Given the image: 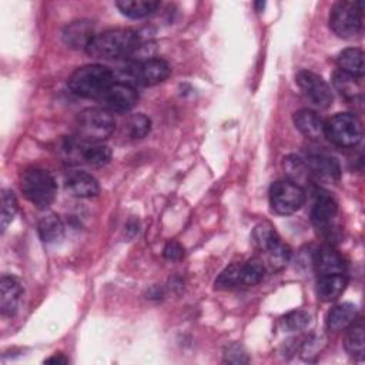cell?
Listing matches in <instances>:
<instances>
[{"mask_svg":"<svg viewBox=\"0 0 365 365\" xmlns=\"http://www.w3.org/2000/svg\"><path fill=\"white\" fill-rule=\"evenodd\" d=\"M140 48V36L130 29H114L96 34L87 53L96 58H123L133 56Z\"/></svg>","mask_w":365,"mask_h":365,"instance_id":"6da1fadb","label":"cell"},{"mask_svg":"<svg viewBox=\"0 0 365 365\" xmlns=\"http://www.w3.org/2000/svg\"><path fill=\"white\" fill-rule=\"evenodd\" d=\"M114 83L113 71L103 64H87L78 67L68 77V88L84 98L103 97Z\"/></svg>","mask_w":365,"mask_h":365,"instance_id":"7a4b0ae2","label":"cell"},{"mask_svg":"<svg viewBox=\"0 0 365 365\" xmlns=\"http://www.w3.org/2000/svg\"><path fill=\"white\" fill-rule=\"evenodd\" d=\"M24 197L37 208H47L56 198L57 184L50 171L38 167L27 168L20 180Z\"/></svg>","mask_w":365,"mask_h":365,"instance_id":"3957f363","label":"cell"},{"mask_svg":"<svg viewBox=\"0 0 365 365\" xmlns=\"http://www.w3.org/2000/svg\"><path fill=\"white\" fill-rule=\"evenodd\" d=\"M115 123L108 110L100 107L86 108L78 114L77 133L83 141L103 143L114 131Z\"/></svg>","mask_w":365,"mask_h":365,"instance_id":"277c9868","label":"cell"},{"mask_svg":"<svg viewBox=\"0 0 365 365\" xmlns=\"http://www.w3.org/2000/svg\"><path fill=\"white\" fill-rule=\"evenodd\" d=\"M364 1H338L334 4L329 14L331 30L342 38H352L362 29Z\"/></svg>","mask_w":365,"mask_h":365,"instance_id":"5b68a950","label":"cell"},{"mask_svg":"<svg viewBox=\"0 0 365 365\" xmlns=\"http://www.w3.org/2000/svg\"><path fill=\"white\" fill-rule=\"evenodd\" d=\"M324 134L338 147H355L362 140V123L352 113H338L325 123Z\"/></svg>","mask_w":365,"mask_h":365,"instance_id":"8992f818","label":"cell"},{"mask_svg":"<svg viewBox=\"0 0 365 365\" xmlns=\"http://www.w3.org/2000/svg\"><path fill=\"white\" fill-rule=\"evenodd\" d=\"M305 202V191L298 184L289 180L275 181L269 188L271 208L281 215H288L298 211Z\"/></svg>","mask_w":365,"mask_h":365,"instance_id":"52a82bcc","label":"cell"},{"mask_svg":"<svg viewBox=\"0 0 365 365\" xmlns=\"http://www.w3.org/2000/svg\"><path fill=\"white\" fill-rule=\"evenodd\" d=\"M297 84L301 88L302 94L317 107L319 108H327L332 104V91L329 88V86L327 84V81L309 71V70H301L298 71L297 77Z\"/></svg>","mask_w":365,"mask_h":365,"instance_id":"ba28073f","label":"cell"},{"mask_svg":"<svg viewBox=\"0 0 365 365\" xmlns=\"http://www.w3.org/2000/svg\"><path fill=\"white\" fill-rule=\"evenodd\" d=\"M170 66L163 58H144L128 70V77L138 86H155L170 76Z\"/></svg>","mask_w":365,"mask_h":365,"instance_id":"9c48e42d","label":"cell"},{"mask_svg":"<svg viewBox=\"0 0 365 365\" xmlns=\"http://www.w3.org/2000/svg\"><path fill=\"white\" fill-rule=\"evenodd\" d=\"M336 212L338 205L334 197L324 190H317L311 207V221L314 227L321 232H329L336 217Z\"/></svg>","mask_w":365,"mask_h":365,"instance_id":"30bf717a","label":"cell"},{"mask_svg":"<svg viewBox=\"0 0 365 365\" xmlns=\"http://www.w3.org/2000/svg\"><path fill=\"white\" fill-rule=\"evenodd\" d=\"M103 100L111 111L125 113L130 111L138 101V93L130 83L114 81L104 93Z\"/></svg>","mask_w":365,"mask_h":365,"instance_id":"8fae6325","label":"cell"},{"mask_svg":"<svg viewBox=\"0 0 365 365\" xmlns=\"http://www.w3.org/2000/svg\"><path fill=\"white\" fill-rule=\"evenodd\" d=\"M312 177L325 181L335 182L341 177V168L338 161L324 151H309L305 160Z\"/></svg>","mask_w":365,"mask_h":365,"instance_id":"7c38bea8","label":"cell"},{"mask_svg":"<svg viewBox=\"0 0 365 365\" xmlns=\"http://www.w3.org/2000/svg\"><path fill=\"white\" fill-rule=\"evenodd\" d=\"M23 297L21 282L14 275H3L0 279V311L4 317H13Z\"/></svg>","mask_w":365,"mask_h":365,"instance_id":"4fadbf2b","label":"cell"},{"mask_svg":"<svg viewBox=\"0 0 365 365\" xmlns=\"http://www.w3.org/2000/svg\"><path fill=\"white\" fill-rule=\"evenodd\" d=\"M94 24L90 20H76L67 24L63 30V41L67 47L74 50H87L94 38Z\"/></svg>","mask_w":365,"mask_h":365,"instance_id":"5bb4252c","label":"cell"},{"mask_svg":"<svg viewBox=\"0 0 365 365\" xmlns=\"http://www.w3.org/2000/svg\"><path fill=\"white\" fill-rule=\"evenodd\" d=\"M64 187L73 197L77 198H91L100 191L98 181L86 171H73L67 175Z\"/></svg>","mask_w":365,"mask_h":365,"instance_id":"9a60e30c","label":"cell"},{"mask_svg":"<svg viewBox=\"0 0 365 365\" xmlns=\"http://www.w3.org/2000/svg\"><path fill=\"white\" fill-rule=\"evenodd\" d=\"M318 275L345 274V262L342 255L331 245H324L315 251L312 258Z\"/></svg>","mask_w":365,"mask_h":365,"instance_id":"2e32d148","label":"cell"},{"mask_svg":"<svg viewBox=\"0 0 365 365\" xmlns=\"http://www.w3.org/2000/svg\"><path fill=\"white\" fill-rule=\"evenodd\" d=\"M294 124L307 138L319 140V138L325 137V134H324L325 123L312 110H308V108L298 110L294 114Z\"/></svg>","mask_w":365,"mask_h":365,"instance_id":"e0dca14e","label":"cell"},{"mask_svg":"<svg viewBox=\"0 0 365 365\" xmlns=\"http://www.w3.org/2000/svg\"><path fill=\"white\" fill-rule=\"evenodd\" d=\"M348 279L345 274H327L319 275L317 284L318 297L322 301H335L345 291Z\"/></svg>","mask_w":365,"mask_h":365,"instance_id":"ac0fdd59","label":"cell"},{"mask_svg":"<svg viewBox=\"0 0 365 365\" xmlns=\"http://www.w3.org/2000/svg\"><path fill=\"white\" fill-rule=\"evenodd\" d=\"M356 318V307L349 302L338 304L329 309L327 315V328L329 331H341L354 324Z\"/></svg>","mask_w":365,"mask_h":365,"instance_id":"d6986e66","label":"cell"},{"mask_svg":"<svg viewBox=\"0 0 365 365\" xmlns=\"http://www.w3.org/2000/svg\"><path fill=\"white\" fill-rule=\"evenodd\" d=\"M338 66H339L341 71H344L349 76H354L356 78L362 77L364 71H365L362 50L355 48V47L345 48L338 56Z\"/></svg>","mask_w":365,"mask_h":365,"instance_id":"ffe728a7","label":"cell"},{"mask_svg":"<svg viewBox=\"0 0 365 365\" xmlns=\"http://www.w3.org/2000/svg\"><path fill=\"white\" fill-rule=\"evenodd\" d=\"M117 9L130 19H144L153 14L158 7L157 0H118L115 3Z\"/></svg>","mask_w":365,"mask_h":365,"instance_id":"44dd1931","label":"cell"},{"mask_svg":"<svg viewBox=\"0 0 365 365\" xmlns=\"http://www.w3.org/2000/svg\"><path fill=\"white\" fill-rule=\"evenodd\" d=\"M38 237L46 244H56L64 237L63 221L56 214L43 217L37 224Z\"/></svg>","mask_w":365,"mask_h":365,"instance_id":"7402d4cb","label":"cell"},{"mask_svg":"<svg viewBox=\"0 0 365 365\" xmlns=\"http://www.w3.org/2000/svg\"><path fill=\"white\" fill-rule=\"evenodd\" d=\"M282 165H284V171L289 181L298 184L299 187L309 184V180L312 175L309 173V168H308L305 160H302L297 155H288L284 158Z\"/></svg>","mask_w":365,"mask_h":365,"instance_id":"603a6c76","label":"cell"},{"mask_svg":"<svg viewBox=\"0 0 365 365\" xmlns=\"http://www.w3.org/2000/svg\"><path fill=\"white\" fill-rule=\"evenodd\" d=\"M344 346L346 349V352L356 358V359H362L365 355V339H364V325L362 322L358 324H351V328L345 336V342Z\"/></svg>","mask_w":365,"mask_h":365,"instance_id":"cb8c5ba5","label":"cell"},{"mask_svg":"<svg viewBox=\"0 0 365 365\" xmlns=\"http://www.w3.org/2000/svg\"><path fill=\"white\" fill-rule=\"evenodd\" d=\"M332 84H334L335 90L348 100H354L359 96L361 88H359V83H358L356 77L349 76L341 70L334 71Z\"/></svg>","mask_w":365,"mask_h":365,"instance_id":"d4e9b609","label":"cell"},{"mask_svg":"<svg viewBox=\"0 0 365 365\" xmlns=\"http://www.w3.org/2000/svg\"><path fill=\"white\" fill-rule=\"evenodd\" d=\"M265 275L264 264L257 259H248L241 262V287H254L262 281Z\"/></svg>","mask_w":365,"mask_h":365,"instance_id":"484cf974","label":"cell"},{"mask_svg":"<svg viewBox=\"0 0 365 365\" xmlns=\"http://www.w3.org/2000/svg\"><path fill=\"white\" fill-rule=\"evenodd\" d=\"M279 240L277 231L269 222H261L258 224L252 231V241L257 248L262 251H268L277 241Z\"/></svg>","mask_w":365,"mask_h":365,"instance_id":"4316f807","label":"cell"},{"mask_svg":"<svg viewBox=\"0 0 365 365\" xmlns=\"http://www.w3.org/2000/svg\"><path fill=\"white\" fill-rule=\"evenodd\" d=\"M241 287V262L228 265L215 279V289H232Z\"/></svg>","mask_w":365,"mask_h":365,"instance_id":"83f0119b","label":"cell"},{"mask_svg":"<svg viewBox=\"0 0 365 365\" xmlns=\"http://www.w3.org/2000/svg\"><path fill=\"white\" fill-rule=\"evenodd\" d=\"M17 212V198L13 191L3 190L1 191V210H0V225L1 232L6 231L9 224L13 221Z\"/></svg>","mask_w":365,"mask_h":365,"instance_id":"f1b7e54d","label":"cell"},{"mask_svg":"<svg viewBox=\"0 0 365 365\" xmlns=\"http://www.w3.org/2000/svg\"><path fill=\"white\" fill-rule=\"evenodd\" d=\"M125 130L130 138H144L151 130V120L145 114H133L125 121Z\"/></svg>","mask_w":365,"mask_h":365,"instance_id":"f546056e","label":"cell"},{"mask_svg":"<svg viewBox=\"0 0 365 365\" xmlns=\"http://www.w3.org/2000/svg\"><path fill=\"white\" fill-rule=\"evenodd\" d=\"M291 248L284 244L281 240H278L268 251H267V255H268V262L271 265L272 269H281L284 268L289 259H291Z\"/></svg>","mask_w":365,"mask_h":365,"instance_id":"4dcf8cb0","label":"cell"},{"mask_svg":"<svg viewBox=\"0 0 365 365\" xmlns=\"http://www.w3.org/2000/svg\"><path fill=\"white\" fill-rule=\"evenodd\" d=\"M309 314L301 309L291 311L282 318V327L285 331H301L309 324Z\"/></svg>","mask_w":365,"mask_h":365,"instance_id":"1f68e13d","label":"cell"},{"mask_svg":"<svg viewBox=\"0 0 365 365\" xmlns=\"http://www.w3.org/2000/svg\"><path fill=\"white\" fill-rule=\"evenodd\" d=\"M224 361L230 364H245L248 362L244 348L238 344H231L224 351Z\"/></svg>","mask_w":365,"mask_h":365,"instance_id":"d6a6232c","label":"cell"},{"mask_svg":"<svg viewBox=\"0 0 365 365\" xmlns=\"http://www.w3.org/2000/svg\"><path fill=\"white\" fill-rule=\"evenodd\" d=\"M182 255H184V248L177 241H170L164 247V257L167 259L175 261V259H180Z\"/></svg>","mask_w":365,"mask_h":365,"instance_id":"836d02e7","label":"cell"},{"mask_svg":"<svg viewBox=\"0 0 365 365\" xmlns=\"http://www.w3.org/2000/svg\"><path fill=\"white\" fill-rule=\"evenodd\" d=\"M46 362H57V364H66V362H68V359L67 358H64V356H61V355H54V356H51V358H48V359H46Z\"/></svg>","mask_w":365,"mask_h":365,"instance_id":"e575fe53","label":"cell"}]
</instances>
